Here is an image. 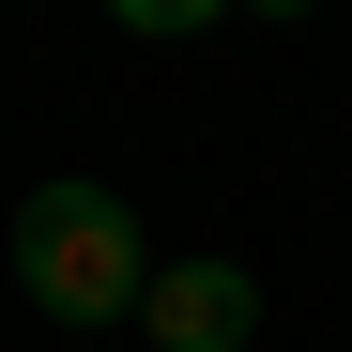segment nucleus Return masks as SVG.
Listing matches in <instances>:
<instances>
[{
	"instance_id": "nucleus-2",
	"label": "nucleus",
	"mask_w": 352,
	"mask_h": 352,
	"mask_svg": "<svg viewBox=\"0 0 352 352\" xmlns=\"http://www.w3.org/2000/svg\"><path fill=\"white\" fill-rule=\"evenodd\" d=\"M138 337H153V352H245V337H261V276H245V261H153Z\"/></svg>"
},
{
	"instance_id": "nucleus-3",
	"label": "nucleus",
	"mask_w": 352,
	"mask_h": 352,
	"mask_svg": "<svg viewBox=\"0 0 352 352\" xmlns=\"http://www.w3.org/2000/svg\"><path fill=\"white\" fill-rule=\"evenodd\" d=\"M107 16H123V31H214L230 0H107Z\"/></svg>"
},
{
	"instance_id": "nucleus-4",
	"label": "nucleus",
	"mask_w": 352,
	"mask_h": 352,
	"mask_svg": "<svg viewBox=\"0 0 352 352\" xmlns=\"http://www.w3.org/2000/svg\"><path fill=\"white\" fill-rule=\"evenodd\" d=\"M245 16H307V0H245Z\"/></svg>"
},
{
	"instance_id": "nucleus-1",
	"label": "nucleus",
	"mask_w": 352,
	"mask_h": 352,
	"mask_svg": "<svg viewBox=\"0 0 352 352\" xmlns=\"http://www.w3.org/2000/svg\"><path fill=\"white\" fill-rule=\"evenodd\" d=\"M16 291H31L46 322H138L153 245H138V214L107 199V184H31L16 199Z\"/></svg>"
}]
</instances>
